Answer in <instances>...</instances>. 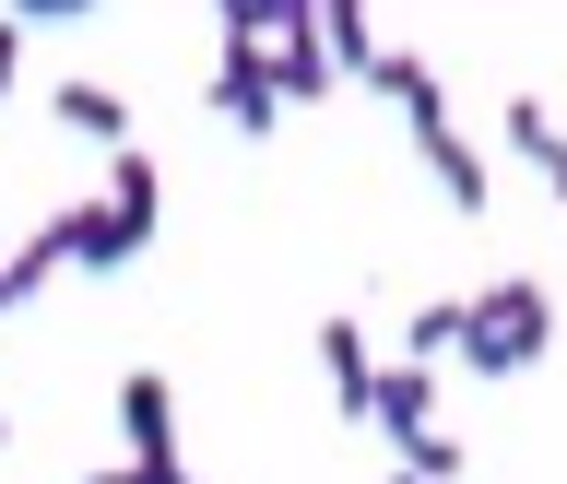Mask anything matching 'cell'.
I'll return each instance as SVG.
<instances>
[{
  "label": "cell",
  "instance_id": "15",
  "mask_svg": "<svg viewBox=\"0 0 567 484\" xmlns=\"http://www.w3.org/2000/svg\"><path fill=\"white\" fill-rule=\"evenodd\" d=\"M106 484H189V473H106Z\"/></svg>",
  "mask_w": 567,
  "mask_h": 484
},
{
  "label": "cell",
  "instance_id": "11",
  "mask_svg": "<svg viewBox=\"0 0 567 484\" xmlns=\"http://www.w3.org/2000/svg\"><path fill=\"white\" fill-rule=\"evenodd\" d=\"M106 213H118V225H131L142 248H154V213H166V177H154V154H106Z\"/></svg>",
  "mask_w": 567,
  "mask_h": 484
},
{
  "label": "cell",
  "instance_id": "9",
  "mask_svg": "<svg viewBox=\"0 0 567 484\" xmlns=\"http://www.w3.org/2000/svg\"><path fill=\"white\" fill-rule=\"evenodd\" d=\"M367 83H379V95H402L414 142H425V131H450V95H437V71H425L414 48H379V60H367Z\"/></svg>",
  "mask_w": 567,
  "mask_h": 484
},
{
  "label": "cell",
  "instance_id": "10",
  "mask_svg": "<svg viewBox=\"0 0 567 484\" xmlns=\"http://www.w3.org/2000/svg\"><path fill=\"white\" fill-rule=\"evenodd\" d=\"M60 237H71V272H95V284L118 272V260H142V237H131L106 202H71V213H60Z\"/></svg>",
  "mask_w": 567,
  "mask_h": 484
},
{
  "label": "cell",
  "instance_id": "12",
  "mask_svg": "<svg viewBox=\"0 0 567 484\" xmlns=\"http://www.w3.org/2000/svg\"><path fill=\"white\" fill-rule=\"evenodd\" d=\"M48 272H71V237H60V213H48V225H35V237L12 248V260H0V296L24 308V296H35V284H48Z\"/></svg>",
  "mask_w": 567,
  "mask_h": 484
},
{
  "label": "cell",
  "instance_id": "6",
  "mask_svg": "<svg viewBox=\"0 0 567 484\" xmlns=\"http://www.w3.org/2000/svg\"><path fill=\"white\" fill-rule=\"evenodd\" d=\"M319 379H331V402H343L354 425H367V402H379V354H367L354 319H319Z\"/></svg>",
  "mask_w": 567,
  "mask_h": 484
},
{
  "label": "cell",
  "instance_id": "18",
  "mask_svg": "<svg viewBox=\"0 0 567 484\" xmlns=\"http://www.w3.org/2000/svg\"><path fill=\"white\" fill-rule=\"evenodd\" d=\"M390 484H414V473H390Z\"/></svg>",
  "mask_w": 567,
  "mask_h": 484
},
{
  "label": "cell",
  "instance_id": "16",
  "mask_svg": "<svg viewBox=\"0 0 567 484\" xmlns=\"http://www.w3.org/2000/svg\"><path fill=\"white\" fill-rule=\"evenodd\" d=\"M0 437H12V414H0Z\"/></svg>",
  "mask_w": 567,
  "mask_h": 484
},
{
  "label": "cell",
  "instance_id": "14",
  "mask_svg": "<svg viewBox=\"0 0 567 484\" xmlns=\"http://www.w3.org/2000/svg\"><path fill=\"white\" fill-rule=\"evenodd\" d=\"M12 60H24V12H0V95H12Z\"/></svg>",
  "mask_w": 567,
  "mask_h": 484
},
{
  "label": "cell",
  "instance_id": "3",
  "mask_svg": "<svg viewBox=\"0 0 567 484\" xmlns=\"http://www.w3.org/2000/svg\"><path fill=\"white\" fill-rule=\"evenodd\" d=\"M118 437H131V473H189V461H177V390H166V367H131V379H118Z\"/></svg>",
  "mask_w": 567,
  "mask_h": 484
},
{
  "label": "cell",
  "instance_id": "17",
  "mask_svg": "<svg viewBox=\"0 0 567 484\" xmlns=\"http://www.w3.org/2000/svg\"><path fill=\"white\" fill-rule=\"evenodd\" d=\"M0 319H12V296H0Z\"/></svg>",
  "mask_w": 567,
  "mask_h": 484
},
{
  "label": "cell",
  "instance_id": "1",
  "mask_svg": "<svg viewBox=\"0 0 567 484\" xmlns=\"http://www.w3.org/2000/svg\"><path fill=\"white\" fill-rule=\"evenodd\" d=\"M544 343H556V296H544L532 272H508V284H485V296H461L450 367H461V379H520Z\"/></svg>",
  "mask_w": 567,
  "mask_h": 484
},
{
  "label": "cell",
  "instance_id": "8",
  "mask_svg": "<svg viewBox=\"0 0 567 484\" xmlns=\"http://www.w3.org/2000/svg\"><path fill=\"white\" fill-rule=\"evenodd\" d=\"M414 154L437 166V202H450V213H485V189H496V177H485V142L461 131V119H450V131H425Z\"/></svg>",
  "mask_w": 567,
  "mask_h": 484
},
{
  "label": "cell",
  "instance_id": "13",
  "mask_svg": "<svg viewBox=\"0 0 567 484\" xmlns=\"http://www.w3.org/2000/svg\"><path fill=\"white\" fill-rule=\"evenodd\" d=\"M450 343H461V296H425L402 319V367H450Z\"/></svg>",
  "mask_w": 567,
  "mask_h": 484
},
{
  "label": "cell",
  "instance_id": "5",
  "mask_svg": "<svg viewBox=\"0 0 567 484\" xmlns=\"http://www.w3.org/2000/svg\"><path fill=\"white\" fill-rule=\"evenodd\" d=\"M496 131H508V154L567 202V131H556V106H544V95H508V106H496Z\"/></svg>",
  "mask_w": 567,
  "mask_h": 484
},
{
  "label": "cell",
  "instance_id": "4",
  "mask_svg": "<svg viewBox=\"0 0 567 484\" xmlns=\"http://www.w3.org/2000/svg\"><path fill=\"white\" fill-rule=\"evenodd\" d=\"M367 425H390V450L437 437V367H402V354H390V367H379V402H367Z\"/></svg>",
  "mask_w": 567,
  "mask_h": 484
},
{
  "label": "cell",
  "instance_id": "19",
  "mask_svg": "<svg viewBox=\"0 0 567 484\" xmlns=\"http://www.w3.org/2000/svg\"><path fill=\"white\" fill-rule=\"evenodd\" d=\"M83 484H106V473H83Z\"/></svg>",
  "mask_w": 567,
  "mask_h": 484
},
{
  "label": "cell",
  "instance_id": "2",
  "mask_svg": "<svg viewBox=\"0 0 567 484\" xmlns=\"http://www.w3.org/2000/svg\"><path fill=\"white\" fill-rule=\"evenodd\" d=\"M260 83H272V106H319L343 71H331V48H319V12L308 0H272V35H260Z\"/></svg>",
  "mask_w": 567,
  "mask_h": 484
},
{
  "label": "cell",
  "instance_id": "7",
  "mask_svg": "<svg viewBox=\"0 0 567 484\" xmlns=\"http://www.w3.org/2000/svg\"><path fill=\"white\" fill-rule=\"evenodd\" d=\"M60 131H83V142H106V154H131V95H118V83H95V71H71L60 95Z\"/></svg>",
  "mask_w": 567,
  "mask_h": 484
}]
</instances>
